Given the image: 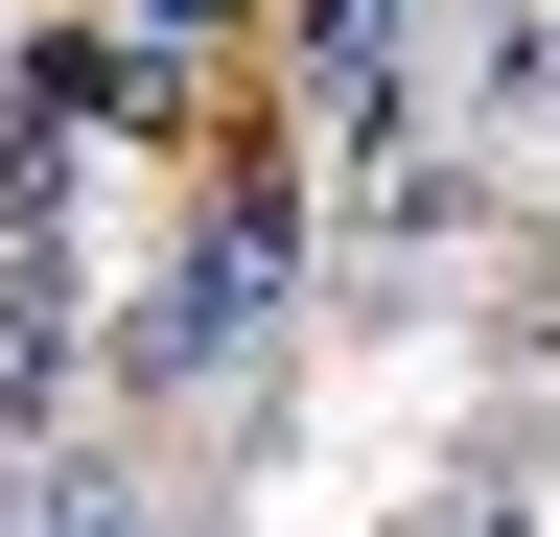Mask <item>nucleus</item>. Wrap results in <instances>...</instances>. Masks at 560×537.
Returning <instances> with one entry per match:
<instances>
[{
    "instance_id": "obj_7",
    "label": "nucleus",
    "mask_w": 560,
    "mask_h": 537,
    "mask_svg": "<svg viewBox=\"0 0 560 537\" xmlns=\"http://www.w3.org/2000/svg\"><path fill=\"white\" fill-rule=\"evenodd\" d=\"M304 24H397V0H304Z\"/></svg>"
},
{
    "instance_id": "obj_4",
    "label": "nucleus",
    "mask_w": 560,
    "mask_h": 537,
    "mask_svg": "<svg viewBox=\"0 0 560 537\" xmlns=\"http://www.w3.org/2000/svg\"><path fill=\"white\" fill-rule=\"evenodd\" d=\"M70 374H94V304H70V257H0V444L70 421Z\"/></svg>"
},
{
    "instance_id": "obj_5",
    "label": "nucleus",
    "mask_w": 560,
    "mask_h": 537,
    "mask_svg": "<svg viewBox=\"0 0 560 537\" xmlns=\"http://www.w3.org/2000/svg\"><path fill=\"white\" fill-rule=\"evenodd\" d=\"M117 24H140V47H210V24H234V0H117Z\"/></svg>"
},
{
    "instance_id": "obj_3",
    "label": "nucleus",
    "mask_w": 560,
    "mask_h": 537,
    "mask_svg": "<svg viewBox=\"0 0 560 537\" xmlns=\"http://www.w3.org/2000/svg\"><path fill=\"white\" fill-rule=\"evenodd\" d=\"M304 141H327L350 187L420 141V71H397V24H304Z\"/></svg>"
},
{
    "instance_id": "obj_2",
    "label": "nucleus",
    "mask_w": 560,
    "mask_h": 537,
    "mask_svg": "<svg viewBox=\"0 0 560 537\" xmlns=\"http://www.w3.org/2000/svg\"><path fill=\"white\" fill-rule=\"evenodd\" d=\"M420 117H444V141H537L560 117V0H467L444 71H420Z\"/></svg>"
},
{
    "instance_id": "obj_1",
    "label": "nucleus",
    "mask_w": 560,
    "mask_h": 537,
    "mask_svg": "<svg viewBox=\"0 0 560 537\" xmlns=\"http://www.w3.org/2000/svg\"><path fill=\"white\" fill-rule=\"evenodd\" d=\"M257 327H280V187H234V211L164 257V304H117V397H210V374H257Z\"/></svg>"
},
{
    "instance_id": "obj_6",
    "label": "nucleus",
    "mask_w": 560,
    "mask_h": 537,
    "mask_svg": "<svg viewBox=\"0 0 560 537\" xmlns=\"http://www.w3.org/2000/svg\"><path fill=\"white\" fill-rule=\"evenodd\" d=\"M0 537H47V444H0Z\"/></svg>"
}]
</instances>
